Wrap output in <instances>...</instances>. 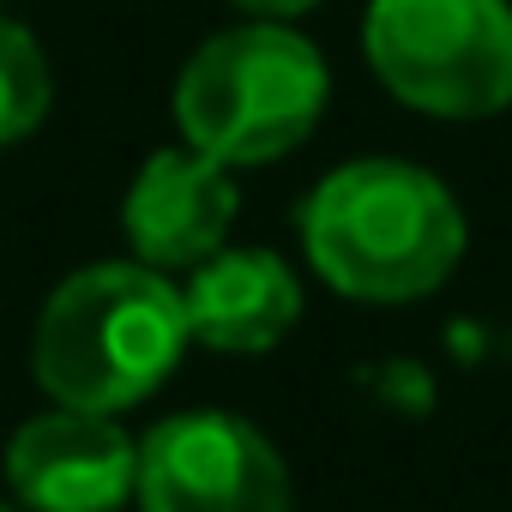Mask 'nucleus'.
<instances>
[{
	"mask_svg": "<svg viewBox=\"0 0 512 512\" xmlns=\"http://www.w3.org/2000/svg\"><path fill=\"white\" fill-rule=\"evenodd\" d=\"M181 302L193 338L223 356L278 350L302 320V284L272 247H217L205 266H193Z\"/></svg>",
	"mask_w": 512,
	"mask_h": 512,
	"instance_id": "8",
	"label": "nucleus"
},
{
	"mask_svg": "<svg viewBox=\"0 0 512 512\" xmlns=\"http://www.w3.org/2000/svg\"><path fill=\"white\" fill-rule=\"evenodd\" d=\"M7 482L31 512H115L133 500L139 446L115 416L61 404L13 434Z\"/></svg>",
	"mask_w": 512,
	"mask_h": 512,
	"instance_id": "6",
	"label": "nucleus"
},
{
	"mask_svg": "<svg viewBox=\"0 0 512 512\" xmlns=\"http://www.w3.org/2000/svg\"><path fill=\"white\" fill-rule=\"evenodd\" d=\"M241 13H253V19H272V25H290V19H302V13H314L320 0H235Z\"/></svg>",
	"mask_w": 512,
	"mask_h": 512,
	"instance_id": "10",
	"label": "nucleus"
},
{
	"mask_svg": "<svg viewBox=\"0 0 512 512\" xmlns=\"http://www.w3.org/2000/svg\"><path fill=\"white\" fill-rule=\"evenodd\" d=\"M187 338L181 290L139 260H109L73 272L49 296L31 338V374L55 404L115 416L175 374Z\"/></svg>",
	"mask_w": 512,
	"mask_h": 512,
	"instance_id": "2",
	"label": "nucleus"
},
{
	"mask_svg": "<svg viewBox=\"0 0 512 512\" xmlns=\"http://www.w3.org/2000/svg\"><path fill=\"white\" fill-rule=\"evenodd\" d=\"M326 61L290 25H235L211 37L175 79V127L187 151L223 169L290 157L326 115Z\"/></svg>",
	"mask_w": 512,
	"mask_h": 512,
	"instance_id": "3",
	"label": "nucleus"
},
{
	"mask_svg": "<svg viewBox=\"0 0 512 512\" xmlns=\"http://www.w3.org/2000/svg\"><path fill=\"white\" fill-rule=\"evenodd\" d=\"M0 512H13V506H0Z\"/></svg>",
	"mask_w": 512,
	"mask_h": 512,
	"instance_id": "11",
	"label": "nucleus"
},
{
	"mask_svg": "<svg viewBox=\"0 0 512 512\" xmlns=\"http://www.w3.org/2000/svg\"><path fill=\"white\" fill-rule=\"evenodd\" d=\"M49 103H55V79H49L37 37L13 19H0V145L31 139L43 127Z\"/></svg>",
	"mask_w": 512,
	"mask_h": 512,
	"instance_id": "9",
	"label": "nucleus"
},
{
	"mask_svg": "<svg viewBox=\"0 0 512 512\" xmlns=\"http://www.w3.org/2000/svg\"><path fill=\"white\" fill-rule=\"evenodd\" d=\"M235 181L223 163L199 151H157L121 205V229L151 272H193L229 241Z\"/></svg>",
	"mask_w": 512,
	"mask_h": 512,
	"instance_id": "7",
	"label": "nucleus"
},
{
	"mask_svg": "<svg viewBox=\"0 0 512 512\" xmlns=\"http://www.w3.org/2000/svg\"><path fill=\"white\" fill-rule=\"evenodd\" d=\"M362 49L416 115L482 121L512 103V0H374Z\"/></svg>",
	"mask_w": 512,
	"mask_h": 512,
	"instance_id": "4",
	"label": "nucleus"
},
{
	"mask_svg": "<svg viewBox=\"0 0 512 512\" xmlns=\"http://www.w3.org/2000/svg\"><path fill=\"white\" fill-rule=\"evenodd\" d=\"M302 241L314 272L374 308L422 302L464 253V211L446 181L398 157H362L332 169L302 205Z\"/></svg>",
	"mask_w": 512,
	"mask_h": 512,
	"instance_id": "1",
	"label": "nucleus"
},
{
	"mask_svg": "<svg viewBox=\"0 0 512 512\" xmlns=\"http://www.w3.org/2000/svg\"><path fill=\"white\" fill-rule=\"evenodd\" d=\"M133 500L145 512H290V470L253 422L187 410L145 434Z\"/></svg>",
	"mask_w": 512,
	"mask_h": 512,
	"instance_id": "5",
	"label": "nucleus"
}]
</instances>
